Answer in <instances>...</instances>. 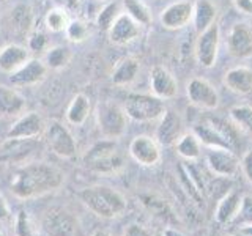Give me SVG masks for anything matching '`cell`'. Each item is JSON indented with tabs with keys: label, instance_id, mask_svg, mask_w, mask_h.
Listing matches in <instances>:
<instances>
[{
	"label": "cell",
	"instance_id": "1f68e13d",
	"mask_svg": "<svg viewBox=\"0 0 252 236\" xmlns=\"http://www.w3.org/2000/svg\"><path fill=\"white\" fill-rule=\"evenodd\" d=\"M213 128H215L220 136H222L227 142H228V145L232 147V149L235 151L236 148H238L240 145V136H238V126H236L233 121H225L222 120V118H210V121H208Z\"/></svg>",
	"mask_w": 252,
	"mask_h": 236
},
{
	"label": "cell",
	"instance_id": "ab89813d",
	"mask_svg": "<svg viewBox=\"0 0 252 236\" xmlns=\"http://www.w3.org/2000/svg\"><path fill=\"white\" fill-rule=\"evenodd\" d=\"M14 233L16 236H33V228H32L29 214L24 209H21L18 214H16Z\"/></svg>",
	"mask_w": 252,
	"mask_h": 236
},
{
	"label": "cell",
	"instance_id": "ee69618b",
	"mask_svg": "<svg viewBox=\"0 0 252 236\" xmlns=\"http://www.w3.org/2000/svg\"><path fill=\"white\" fill-rule=\"evenodd\" d=\"M233 6L240 13L252 16V0H233Z\"/></svg>",
	"mask_w": 252,
	"mask_h": 236
},
{
	"label": "cell",
	"instance_id": "bcb514c9",
	"mask_svg": "<svg viewBox=\"0 0 252 236\" xmlns=\"http://www.w3.org/2000/svg\"><path fill=\"white\" fill-rule=\"evenodd\" d=\"M54 2L57 3V6L65 8V10H73V8L77 6L79 0H54Z\"/></svg>",
	"mask_w": 252,
	"mask_h": 236
},
{
	"label": "cell",
	"instance_id": "44dd1931",
	"mask_svg": "<svg viewBox=\"0 0 252 236\" xmlns=\"http://www.w3.org/2000/svg\"><path fill=\"white\" fill-rule=\"evenodd\" d=\"M224 85L236 94L252 93V68L235 66L224 74Z\"/></svg>",
	"mask_w": 252,
	"mask_h": 236
},
{
	"label": "cell",
	"instance_id": "f6af8a7d",
	"mask_svg": "<svg viewBox=\"0 0 252 236\" xmlns=\"http://www.w3.org/2000/svg\"><path fill=\"white\" fill-rule=\"evenodd\" d=\"M8 217H10V206H8L3 197L0 195V220H6Z\"/></svg>",
	"mask_w": 252,
	"mask_h": 236
},
{
	"label": "cell",
	"instance_id": "b9f144b4",
	"mask_svg": "<svg viewBox=\"0 0 252 236\" xmlns=\"http://www.w3.org/2000/svg\"><path fill=\"white\" fill-rule=\"evenodd\" d=\"M240 167L244 173V177H246L248 181L252 184V149L243 154L241 161H240Z\"/></svg>",
	"mask_w": 252,
	"mask_h": 236
},
{
	"label": "cell",
	"instance_id": "f907efd6",
	"mask_svg": "<svg viewBox=\"0 0 252 236\" xmlns=\"http://www.w3.org/2000/svg\"><path fill=\"white\" fill-rule=\"evenodd\" d=\"M0 236H3V235H2V233H0Z\"/></svg>",
	"mask_w": 252,
	"mask_h": 236
},
{
	"label": "cell",
	"instance_id": "7402d4cb",
	"mask_svg": "<svg viewBox=\"0 0 252 236\" xmlns=\"http://www.w3.org/2000/svg\"><path fill=\"white\" fill-rule=\"evenodd\" d=\"M26 107L27 101L18 90L0 85V117H18L26 110Z\"/></svg>",
	"mask_w": 252,
	"mask_h": 236
},
{
	"label": "cell",
	"instance_id": "603a6c76",
	"mask_svg": "<svg viewBox=\"0 0 252 236\" xmlns=\"http://www.w3.org/2000/svg\"><path fill=\"white\" fill-rule=\"evenodd\" d=\"M241 202H243V197L238 192L228 191L216 205V211H215L216 222L225 225L228 222H232L233 219L238 217Z\"/></svg>",
	"mask_w": 252,
	"mask_h": 236
},
{
	"label": "cell",
	"instance_id": "cb8c5ba5",
	"mask_svg": "<svg viewBox=\"0 0 252 236\" xmlns=\"http://www.w3.org/2000/svg\"><path fill=\"white\" fill-rule=\"evenodd\" d=\"M216 18H218V6L213 0H195L192 22L199 33H202L205 29H208L211 24H215Z\"/></svg>",
	"mask_w": 252,
	"mask_h": 236
},
{
	"label": "cell",
	"instance_id": "ac0fdd59",
	"mask_svg": "<svg viewBox=\"0 0 252 236\" xmlns=\"http://www.w3.org/2000/svg\"><path fill=\"white\" fill-rule=\"evenodd\" d=\"M140 27H142L140 24H137L131 16L122 13L107 31L110 43H114L117 46H125L136 41L142 33Z\"/></svg>",
	"mask_w": 252,
	"mask_h": 236
},
{
	"label": "cell",
	"instance_id": "d590c367",
	"mask_svg": "<svg viewBox=\"0 0 252 236\" xmlns=\"http://www.w3.org/2000/svg\"><path fill=\"white\" fill-rule=\"evenodd\" d=\"M11 22L16 30L19 31H27L32 29V24H33V14H32L30 6L27 5H18L11 11Z\"/></svg>",
	"mask_w": 252,
	"mask_h": 236
},
{
	"label": "cell",
	"instance_id": "816d5d0a",
	"mask_svg": "<svg viewBox=\"0 0 252 236\" xmlns=\"http://www.w3.org/2000/svg\"><path fill=\"white\" fill-rule=\"evenodd\" d=\"M99 2H101V0H99Z\"/></svg>",
	"mask_w": 252,
	"mask_h": 236
},
{
	"label": "cell",
	"instance_id": "8992f818",
	"mask_svg": "<svg viewBox=\"0 0 252 236\" xmlns=\"http://www.w3.org/2000/svg\"><path fill=\"white\" fill-rule=\"evenodd\" d=\"M44 139L47 147L52 149V153L63 157V159H73L76 156V139L63 123L51 120L44 128Z\"/></svg>",
	"mask_w": 252,
	"mask_h": 236
},
{
	"label": "cell",
	"instance_id": "e0dca14e",
	"mask_svg": "<svg viewBox=\"0 0 252 236\" xmlns=\"http://www.w3.org/2000/svg\"><path fill=\"white\" fill-rule=\"evenodd\" d=\"M46 124L38 112H29L21 115L6 132L10 139H36L44 132Z\"/></svg>",
	"mask_w": 252,
	"mask_h": 236
},
{
	"label": "cell",
	"instance_id": "277c9868",
	"mask_svg": "<svg viewBox=\"0 0 252 236\" xmlns=\"http://www.w3.org/2000/svg\"><path fill=\"white\" fill-rule=\"evenodd\" d=\"M96 123L102 137L115 140L120 139L128 128V115L123 106L112 101H102L96 107Z\"/></svg>",
	"mask_w": 252,
	"mask_h": 236
},
{
	"label": "cell",
	"instance_id": "836d02e7",
	"mask_svg": "<svg viewBox=\"0 0 252 236\" xmlns=\"http://www.w3.org/2000/svg\"><path fill=\"white\" fill-rule=\"evenodd\" d=\"M140 200H142V205H144V206L147 208V211L152 212L153 216L159 217L161 220H170V219H173L169 205L165 203L164 200H161L159 197L145 194V195H140Z\"/></svg>",
	"mask_w": 252,
	"mask_h": 236
},
{
	"label": "cell",
	"instance_id": "d6a6232c",
	"mask_svg": "<svg viewBox=\"0 0 252 236\" xmlns=\"http://www.w3.org/2000/svg\"><path fill=\"white\" fill-rule=\"evenodd\" d=\"M69 21H71V18H69L68 10H65V8H62V6L51 8L44 18V24H46L47 30L54 31V33L65 31Z\"/></svg>",
	"mask_w": 252,
	"mask_h": 236
},
{
	"label": "cell",
	"instance_id": "f546056e",
	"mask_svg": "<svg viewBox=\"0 0 252 236\" xmlns=\"http://www.w3.org/2000/svg\"><path fill=\"white\" fill-rule=\"evenodd\" d=\"M123 8L126 14L131 16L134 21L144 27L150 26L153 21L152 10H150L144 0H123Z\"/></svg>",
	"mask_w": 252,
	"mask_h": 236
},
{
	"label": "cell",
	"instance_id": "52a82bcc",
	"mask_svg": "<svg viewBox=\"0 0 252 236\" xmlns=\"http://www.w3.org/2000/svg\"><path fill=\"white\" fill-rule=\"evenodd\" d=\"M41 230L46 236H74L77 232V220L69 211L63 208H51L43 216Z\"/></svg>",
	"mask_w": 252,
	"mask_h": 236
},
{
	"label": "cell",
	"instance_id": "ba28073f",
	"mask_svg": "<svg viewBox=\"0 0 252 236\" xmlns=\"http://www.w3.org/2000/svg\"><path fill=\"white\" fill-rule=\"evenodd\" d=\"M219 38L220 30L216 22L211 24L208 29H205L202 33H199L195 44V57L203 68L215 66L219 49Z\"/></svg>",
	"mask_w": 252,
	"mask_h": 236
},
{
	"label": "cell",
	"instance_id": "9a60e30c",
	"mask_svg": "<svg viewBox=\"0 0 252 236\" xmlns=\"http://www.w3.org/2000/svg\"><path fill=\"white\" fill-rule=\"evenodd\" d=\"M150 88L155 96L162 101L173 99L178 94V82L167 68L156 65L150 71Z\"/></svg>",
	"mask_w": 252,
	"mask_h": 236
},
{
	"label": "cell",
	"instance_id": "d4e9b609",
	"mask_svg": "<svg viewBox=\"0 0 252 236\" xmlns=\"http://www.w3.org/2000/svg\"><path fill=\"white\" fill-rule=\"evenodd\" d=\"M139 69H140V65H139L137 59L125 57L115 65V68L112 71V77L110 79H112L114 85H118V87L131 85L134 81H136Z\"/></svg>",
	"mask_w": 252,
	"mask_h": 236
},
{
	"label": "cell",
	"instance_id": "4fadbf2b",
	"mask_svg": "<svg viewBox=\"0 0 252 236\" xmlns=\"http://www.w3.org/2000/svg\"><path fill=\"white\" fill-rule=\"evenodd\" d=\"M129 154L137 164L144 167H153L161 161V145L155 137L137 136L129 144Z\"/></svg>",
	"mask_w": 252,
	"mask_h": 236
},
{
	"label": "cell",
	"instance_id": "9c48e42d",
	"mask_svg": "<svg viewBox=\"0 0 252 236\" xmlns=\"http://www.w3.org/2000/svg\"><path fill=\"white\" fill-rule=\"evenodd\" d=\"M39 148L36 139H10L0 145V162L24 164Z\"/></svg>",
	"mask_w": 252,
	"mask_h": 236
},
{
	"label": "cell",
	"instance_id": "8d00e7d4",
	"mask_svg": "<svg viewBox=\"0 0 252 236\" xmlns=\"http://www.w3.org/2000/svg\"><path fill=\"white\" fill-rule=\"evenodd\" d=\"M65 35H66L68 41L74 43V44L84 43L85 39L90 36L89 24L82 19H71L66 30H65Z\"/></svg>",
	"mask_w": 252,
	"mask_h": 236
},
{
	"label": "cell",
	"instance_id": "83f0119b",
	"mask_svg": "<svg viewBox=\"0 0 252 236\" xmlns=\"http://www.w3.org/2000/svg\"><path fill=\"white\" fill-rule=\"evenodd\" d=\"M177 153L186 161H195L202 154V144L194 132H185L175 144Z\"/></svg>",
	"mask_w": 252,
	"mask_h": 236
},
{
	"label": "cell",
	"instance_id": "7a4b0ae2",
	"mask_svg": "<svg viewBox=\"0 0 252 236\" xmlns=\"http://www.w3.org/2000/svg\"><path fill=\"white\" fill-rule=\"evenodd\" d=\"M79 199L93 214L102 219L122 216L128 208L125 195L109 186H92L79 192Z\"/></svg>",
	"mask_w": 252,
	"mask_h": 236
},
{
	"label": "cell",
	"instance_id": "6da1fadb",
	"mask_svg": "<svg viewBox=\"0 0 252 236\" xmlns=\"http://www.w3.org/2000/svg\"><path fill=\"white\" fill-rule=\"evenodd\" d=\"M62 184L63 173L60 169L46 162H30L16 169L10 181V189L14 197L27 200L52 192Z\"/></svg>",
	"mask_w": 252,
	"mask_h": 236
},
{
	"label": "cell",
	"instance_id": "5b68a950",
	"mask_svg": "<svg viewBox=\"0 0 252 236\" xmlns=\"http://www.w3.org/2000/svg\"><path fill=\"white\" fill-rule=\"evenodd\" d=\"M123 109L128 118L134 121H155L161 118L165 112L164 101L159 99L155 94L145 93H129L125 98Z\"/></svg>",
	"mask_w": 252,
	"mask_h": 236
},
{
	"label": "cell",
	"instance_id": "7bdbcfd3",
	"mask_svg": "<svg viewBox=\"0 0 252 236\" xmlns=\"http://www.w3.org/2000/svg\"><path fill=\"white\" fill-rule=\"evenodd\" d=\"M125 236H153V235H152V232H150V230H147L144 225L131 224V225L126 227Z\"/></svg>",
	"mask_w": 252,
	"mask_h": 236
},
{
	"label": "cell",
	"instance_id": "ffe728a7",
	"mask_svg": "<svg viewBox=\"0 0 252 236\" xmlns=\"http://www.w3.org/2000/svg\"><path fill=\"white\" fill-rule=\"evenodd\" d=\"M30 60V51L21 44H6L0 49V71L13 74Z\"/></svg>",
	"mask_w": 252,
	"mask_h": 236
},
{
	"label": "cell",
	"instance_id": "4316f807",
	"mask_svg": "<svg viewBox=\"0 0 252 236\" xmlns=\"http://www.w3.org/2000/svg\"><path fill=\"white\" fill-rule=\"evenodd\" d=\"M192 132L195 134V137L200 140V144L208 147V148H227L232 149V147L228 145V142L220 136V134L213 128L210 123L197 124L192 128ZM233 151V149H232Z\"/></svg>",
	"mask_w": 252,
	"mask_h": 236
},
{
	"label": "cell",
	"instance_id": "e575fe53",
	"mask_svg": "<svg viewBox=\"0 0 252 236\" xmlns=\"http://www.w3.org/2000/svg\"><path fill=\"white\" fill-rule=\"evenodd\" d=\"M230 120L238 126V129L252 134V107L233 106L230 109Z\"/></svg>",
	"mask_w": 252,
	"mask_h": 236
},
{
	"label": "cell",
	"instance_id": "484cf974",
	"mask_svg": "<svg viewBox=\"0 0 252 236\" xmlns=\"http://www.w3.org/2000/svg\"><path fill=\"white\" fill-rule=\"evenodd\" d=\"M90 112H92L90 99L87 98L84 93H79L73 99H71L69 106L66 109V120L69 124L81 126L87 121Z\"/></svg>",
	"mask_w": 252,
	"mask_h": 236
},
{
	"label": "cell",
	"instance_id": "f1b7e54d",
	"mask_svg": "<svg viewBox=\"0 0 252 236\" xmlns=\"http://www.w3.org/2000/svg\"><path fill=\"white\" fill-rule=\"evenodd\" d=\"M178 181H180V187L183 189V192L188 199L191 202H194L197 206H202L203 205V192L199 189V186H197V183L192 179V177L189 175V172H188L185 164L178 165Z\"/></svg>",
	"mask_w": 252,
	"mask_h": 236
},
{
	"label": "cell",
	"instance_id": "8fae6325",
	"mask_svg": "<svg viewBox=\"0 0 252 236\" xmlns=\"http://www.w3.org/2000/svg\"><path fill=\"white\" fill-rule=\"evenodd\" d=\"M185 134V124L178 112L165 109V112L159 118V124L156 128V142L161 147H172Z\"/></svg>",
	"mask_w": 252,
	"mask_h": 236
},
{
	"label": "cell",
	"instance_id": "60d3db41",
	"mask_svg": "<svg viewBox=\"0 0 252 236\" xmlns=\"http://www.w3.org/2000/svg\"><path fill=\"white\" fill-rule=\"evenodd\" d=\"M238 219L246 224H252V197L244 195L241 202V208L238 212Z\"/></svg>",
	"mask_w": 252,
	"mask_h": 236
},
{
	"label": "cell",
	"instance_id": "f35d334b",
	"mask_svg": "<svg viewBox=\"0 0 252 236\" xmlns=\"http://www.w3.org/2000/svg\"><path fill=\"white\" fill-rule=\"evenodd\" d=\"M27 49L30 52H43L49 49V39L41 30H33L27 38Z\"/></svg>",
	"mask_w": 252,
	"mask_h": 236
},
{
	"label": "cell",
	"instance_id": "5bb4252c",
	"mask_svg": "<svg viewBox=\"0 0 252 236\" xmlns=\"http://www.w3.org/2000/svg\"><path fill=\"white\" fill-rule=\"evenodd\" d=\"M207 164L215 175L225 178H232L240 169V159L235 151L227 148H210L207 153Z\"/></svg>",
	"mask_w": 252,
	"mask_h": 236
},
{
	"label": "cell",
	"instance_id": "3957f363",
	"mask_svg": "<svg viewBox=\"0 0 252 236\" xmlns=\"http://www.w3.org/2000/svg\"><path fill=\"white\" fill-rule=\"evenodd\" d=\"M84 164L92 172L101 173V175H110V173H117L123 167V159L117 151L114 140L104 139L87 149Z\"/></svg>",
	"mask_w": 252,
	"mask_h": 236
},
{
	"label": "cell",
	"instance_id": "2e32d148",
	"mask_svg": "<svg viewBox=\"0 0 252 236\" xmlns=\"http://www.w3.org/2000/svg\"><path fill=\"white\" fill-rule=\"evenodd\" d=\"M192 13H194V3L189 0H178L175 3H170L169 6H165L159 21L162 24V27L169 30H178L186 27L189 22L192 21Z\"/></svg>",
	"mask_w": 252,
	"mask_h": 236
},
{
	"label": "cell",
	"instance_id": "30bf717a",
	"mask_svg": "<svg viewBox=\"0 0 252 236\" xmlns=\"http://www.w3.org/2000/svg\"><path fill=\"white\" fill-rule=\"evenodd\" d=\"M188 98L191 104L205 109V110H215L219 106V94L215 85L210 84L207 79L192 77L186 85Z\"/></svg>",
	"mask_w": 252,
	"mask_h": 236
},
{
	"label": "cell",
	"instance_id": "d6986e66",
	"mask_svg": "<svg viewBox=\"0 0 252 236\" xmlns=\"http://www.w3.org/2000/svg\"><path fill=\"white\" fill-rule=\"evenodd\" d=\"M49 68L46 66L43 60L30 59L26 65H22L18 71L10 74V82L16 87H32L43 82Z\"/></svg>",
	"mask_w": 252,
	"mask_h": 236
},
{
	"label": "cell",
	"instance_id": "7dc6e473",
	"mask_svg": "<svg viewBox=\"0 0 252 236\" xmlns=\"http://www.w3.org/2000/svg\"><path fill=\"white\" fill-rule=\"evenodd\" d=\"M162 236H185L181 232H178L177 228H172V227H167V228H164V232H162Z\"/></svg>",
	"mask_w": 252,
	"mask_h": 236
},
{
	"label": "cell",
	"instance_id": "7c38bea8",
	"mask_svg": "<svg viewBox=\"0 0 252 236\" xmlns=\"http://www.w3.org/2000/svg\"><path fill=\"white\" fill-rule=\"evenodd\" d=\"M227 51L235 59L252 57V26L248 22H238L232 26L227 35Z\"/></svg>",
	"mask_w": 252,
	"mask_h": 236
},
{
	"label": "cell",
	"instance_id": "c3c4849f",
	"mask_svg": "<svg viewBox=\"0 0 252 236\" xmlns=\"http://www.w3.org/2000/svg\"><path fill=\"white\" fill-rule=\"evenodd\" d=\"M240 235L241 236H252V224H246L240 228Z\"/></svg>",
	"mask_w": 252,
	"mask_h": 236
},
{
	"label": "cell",
	"instance_id": "4dcf8cb0",
	"mask_svg": "<svg viewBox=\"0 0 252 236\" xmlns=\"http://www.w3.org/2000/svg\"><path fill=\"white\" fill-rule=\"evenodd\" d=\"M73 59V52H71L69 47L66 46H54L49 47L46 52V57H44V63L46 66L49 69H63L65 66H68V63Z\"/></svg>",
	"mask_w": 252,
	"mask_h": 236
},
{
	"label": "cell",
	"instance_id": "681fc988",
	"mask_svg": "<svg viewBox=\"0 0 252 236\" xmlns=\"http://www.w3.org/2000/svg\"><path fill=\"white\" fill-rule=\"evenodd\" d=\"M92 236H112V235L107 233V232H104V230H96V232H93Z\"/></svg>",
	"mask_w": 252,
	"mask_h": 236
},
{
	"label": "cell",
	"instance_id": "74e56055",
	"mask_svg": "<svg viewBox=\"0 0 252 236\" xmlns=\"http://www.w3.org/2000/svg\"><path fill=\"white\" fill-rule=\"evenodd\" d=\"M120 14H122V11H120V6H118V3L110 2V3L102 6L99 10V13L96 14V26L101 30L109 31V29L112 27V24L115 22V19Z\"/></svg>",
	"mask_w": 252,
	"mask_h": 236
}]
</instances>
